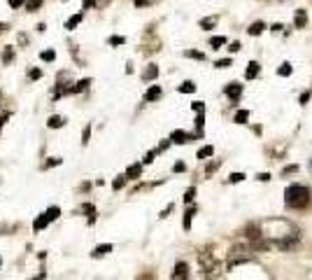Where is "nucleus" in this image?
Masks as SVG:
<instances>
[{"instance_id": "f257e3e1", "label": "nucleus", "mask_w": 312, "mask_h": 280, "mask_svg": "<svg viewBox=\"0 0 312 280\" xmlns=\"http://www.w3.org/2000/svg\"><path fill=\"white\" fill-rule=\"evenodd\" d=\"M310 189L306 185H289L284 189V203L286 208H296V210H303L310 205Z\"/></svg>"}, {"instance_id": "f03ea898", "label": "nucleus", "mask_w": 312, "mask_h": 280, "mask_svg": "<svg viewBox=\"0 0 312 280\" xmlns=\"http://www.w3.org/2000/svg\"><path fill=\"white\" fill-rule=\"evenodd\" d=\"M198 266H200V273L205 280H217L222 273V264L217 261V257L208 250H200L198 252Z\"/></svg>"}, {"instance_id": "7ed1b4c3", "label": "nucleus", "mask_w": 312, "mask_h": 280, "mask_svg": "<svg viewBox=\"0 0 312 280\" xmlns=\"http://www.w3.org/2000/svg\"><path fill=\"white\" fill-rule=\"evenodd\" d=\"M254 259V247L250 245H233L228 250V268H236L238 264H247V261Z\"/></svg>"}, {"instance_id": "20e7f679", "label": "nucleus", "mask_w": 312, "mask_h": 280, "mask_svg": "<svg viewBox=\"0 0 312 280\" xmlns=\"http://www.w3.org/2000/svg\"><path fill=\"white\" fill-rule=\"evenodd\" d=\"M172 280H189V264L186 261H177L172 268Z\"/></svg>"}, {"instance_id": "39448f33", "label": "nucleus", "mask_w": 312, "mask_h": 280, "mask_svg": "<svg viewBox=\"0 0 312 280\" xmlns=\"http://www.w3.org/2000/svg\"><path fill=\"white\" fill-rule=\"evenodd\" d=\"M196 136H189L186 131H172V136H170V140L175 145H184V143H189V140H194Z\"/></svg>"}, {"instance_id": "423d86ee", "label": "nucleus", "mask_w": 312, "mask_h": 280, "mask_svg": "<svg viewBox=\"0 0 312 280\" xmlns=\"http://www.w3.org/2000/svg\"><path fill=\"white\" fill-rule=\"evenodd\" d=\"M52 224V219H49L47 212H42V215H38L33 222V231H42V229H47V226Z\"/></svg>"}, {"instance_id": "0eeeda50", "label": "nucleus", "mask_w": 312, "mask_h": 280, "mask_svg": "<svg viewBox=\"0 0 312 280\" xmlns=\"http://www.w3.org/2000/svg\"><path fill=\"white\" fill-rule=\"evenodd\" d=\"M226 96H228V98H231V101H238V98H240V96H242V84H238V82H231L228 84V87H226Z\"/></svg>"}, {"instance_id": "6e6552de", "label": "nucleus", "mask_w": 312, "mask_h": 280, "mask_svg": "<svg viewBox=\"0 0 312 280\" xmlns=\"http://www.w3.org/2000/svg\"><path fill=\"white\" fill-rule=\"evenodd\" d=\"M196 212H198V208L189 203V208H186V212H184V219H182L184 231H189V229H191V219H194V215H196Z\"/></svg>"}, {"instance_id": "1a4fd4ad", "label": "nucleus", "mask_w": 312, "mask_h": 280, "mask_svg": "<svg viewBox=\"0 0 312 280\" xmlns=\"http://www.w3.org/2000/svg\"><path fill=\"white\" fill-rule=\"evenodd\" d=\"M110 252H112V245H110V243H102V245L94 247L91 257H94V259H100V257H105V254H110Z\"/></svg>"}, {"instance_id": "9d476101", "label": "nucleus", "mask_w": 312, "mask_h": 280, "mask_svg": "<svg viewBox=\"0 0 312 280\" xmlns=\"http://www.w3.org/2000/svg\"><path fill=\"white\" fill-rule=\"evenodd\" d=\"M258 73H261V66H258L256 61L247 63V70H244V77H247V80H254V77H258Z\"/></svg>"}, {"instance_id": "9b49d317", "label": "nucleus", "mask_w": 312, "mask_h": 280, "mask_svg": "<svg viewBox=\"0 0 312 280\" xmlns=\"http://www.w3.org/2000/svg\"><path fill=\"white\" fill-rule=\"evenodd\" d=\"M140 175H142V164H130L126 168V178L128 180H138Z\"/></svg>"}, {"instance_id": "f8f14e48", "label": "nucleus", "mask_w": 312, "mask_h": 280, "mask_svg": "<svg viewBox=\"0 0 312 280\" xmlns=\"http://www.w3.org/2000/svg\"><path fill=\"white\" fill-rule=\"evenodd\" d=\"M158 98H161V87H150V89H147V94H144V101H150V103H154V101H158Z\"/></svg>"}, {"instance_id": "ddd939ff", "label": "nucleus", "mask_w": 312, "mask_h": 280, "mask_svg": "<svg viewBox=\"0 0 312 280\" xmlns=\"http://www.w3.org/2000/svg\"><path fill=\"white\" fill-rule=\"evenodd\" d=\"M47 126H49V129H63V126H66V117H61V115H54V117H49Z\"/></svg>"}, {"instance_id": "4468645a", "label": "nucleus", "mask_w": 312, "mask_h": 280, "mask_svg": "<svg viewBox=\"0 0 312 280\" xmlns=\"http://www.w3.org/2000/svg\"><path fill=\"white\" fill-rule=\"evenodd\" d=\"M264 31H266V24H264V21H254V24L247 28V33H250L252 38H254V35H261Z\"/></svg>"}, {"instance_id": "2eb2a0df", "label": "nucleus", "mask_w": 312, "mask_h": 280, "mask_svg": "<svg viewBox=\"0 0 312 280\" xmlns=\"http://www.w3.org/2000/svg\"><path fill=\"white\" fill-rule=\"evenodd\" d=\"M306 24H308V12H306V10H298V12H296V21H294V26H296V28H306Z\"/></svg>"}, {"instance_id": "dca6fc26", "label": "nucleus", "mask_w": 312, "mask_h": 280, "mask_svg": "<svg viewBox=\"0 0 312 280\" xmlns=\"http://www.w3.org/2000/svg\"><path fill=\"white\" fill-rule=\"evenodd\" d=\"M82 19H84V14H72V17H70L68 21H66V28H68V31H72V28H77L82 24Z\"/></svg>"}, {"instance_id": "f3484780", "label": "nucleus", "mask_w": 312, "mask_h": 280, "mask_svg": "<svg viewBox=\"0 0 312 280\" xmlns=\"http://www.w3.org/2000/svg\"><path fill=\"white\" fill-rule=\"evenodd\" d=\"M156 77H158V68H156V66H150V68L142 73V80H144V82H152V80H156Z\"/></svg>"}, {"instance_id": "a211bd4d", "label": "nucleus", "mask_w": 312, "mask_h": 280, "mask_svg": "<svg viewBox=\"0 0 312 280\" xmlns=\"http://www.w3.org/2000/svg\"><path fill=\"white\" fill-rule=\"evenodd\" d=\"M217 26V17H205V19H200V28H205V31H210V28Z\"/></svg>"}, {"instance_id": "6ab92c4d", "label": "nucleus", "mask_w": 312, "mask_h": 280, "mask_svg": "<svg viewBox=\"0 0 312 280\" xmlns=\"http://www.w3.org/2000/svg\"><path fill=\"white\" fill-rule=\"evenodd\" d=\"M88 84H91V80H82V82H77L72 89H70V94H80V91H84V89H88Z\"/></svg>"}, {"instance_id": "aec40b11", "label": "nucleus", "mask_w": 312, "mask_h": 280, "mask_svg": "<svg viewBox=\"0 0 312 280\" xmlns=\"http://www.w3.org/2000/svg\"><path fill=\"white\" fill-rule=\"evenodd\" d=\"M184 56H186V59H196V61H203V59H205V54H203V52H198V49H186Z\"/></svg>"}, {"instance_id": "412c9836", "label": "nucleus", "mask_w": 312, "mask_h": 280, "mask_svg": "<svg viewBox=\"0 0 312 280\" xmlns=\"http://www.w3.org/2000/svg\"><path fill=\"white\" fill-rule=\"evenodd\" d=\"M294 73V66L292 63H282V66H280V70H278V75L280 77H289Z\"/></svg>"}, {"instance_id": "4be33fe9", "label": "nucleus", "mask_w": 312, "mask_h": 280, "mask_svg": "<svg viewBox=\"0 0 312 280\" xmlns=\"http://www.w3.org/2000/svg\"><path fill=\"white\" fill-rule=\"evenodd\" d=\"M212 154H214V147H212V145H205V147L198 150V159H208V157H212Z\"/></svg>"}, {"instance_id": "5701e85b", "label": "nucleus", "mask_w": 312, "mask_h": 280, "mask_svg": "<svg viewBox=\"0 0 312 280\" xmlns=\"http://www.w3.org/2000/svg\"><path fill=\"white\" fill-rule=\"evenodd\" d=\"M61 164H63V159L52 157V159H47V161L42 164V168H44V171H49V168H54V166H61Z\"/></svg>"}, {"instance_id": "b1692460", "label": "nucleus", "mask_w": 312, "mask_h": 280, "mask_svg": "<svg viewBox=\"0 0 312 280\" xmlns=\"http://www.w3.org/2000/svg\"><path fill=\"white\" fill-rule=\"evenodd\" d=\"M250 119V110H238L236 112V124H244Z\"/></svg>"}, {"instance_id": "393cba45", "label": "nucleus", "mask_w": 312, "mask_h": 280, "mask_svg": "<svg viewBox=\"0 0 312 280\" xmlns=\"http://www.w3.org/2000/svg\"><path fill=\"white\" fill-rule=\"evenodd\" d=\"M196 91V84L194 82H182L180 84V94H194Z\"/></svg>"}, {"instance_id": "a878e982", "label": "nucleus", "mask_w": 312, "mask_h": 280, "mask_svg": "<svg viewBox=\"0 0 312 280\" xmlns=\"http://www.w3.org/2000/svg\"><path fill=\"white\" fill-rule=\"evenodd\" d=\"M222 45H226V38H224V35H217V38H212V40H210V47H212V49H219Z\"/></svg>"}, {"instance_id": "bb28decb", "label": "nucleus", "mask_w": 312, "mask_h": 280, "mask_svg": "<svg viewBox=\"0 0 312 280\" xmlns=\"http://www.w3.org/2000/svg\"><path fill=\"white\" fill-rule=\"evenodd\" d=\"M42 5V0H26V10L28 12H38Z\"/></svg>"}, {"instance_id": "cd10ccee", "label": "nucleus", "mask_w": 312, "mask_h": 280, "mask_svg": "<svg viewBox=\"0 0 312 280\" xmlns=\"http://www.w3.org/2000/svg\"><path fill=\"white\" fill-rule=\"evenodd\" d=\"M126 173H124V175H119V178H114V182H112V189H122L124 185H126Z\"/></svg>"}, {"instance_id": "c85d7f7f", "label": "nucleus", "mask_w": 312, "mask_h": 280, "mask_svg": "<svg viewBox=\"0 0 312 280\" xmlns=\"http://www.w3.org/2000/svg\"><path fill=\"white\" fill-rule=\"evenodd\" d=\"M49 215V219H52V222H54V219H58V215H61V210H58V208H56V205H52V208H47V210H44Z\"/></svg>"}, {"instance_id": "c756f323", "label": "nucleus", "mask_w": 312, "mask_h": 280, "mask_svg": "<svg viewBox=\"0 0 312 280\" xmlns=\"http://www.w3.org/2000/svg\"><path fill=\"white\" fill-rule=\"evenodd\" d=\"M12 59H14V49L7 47L5 52H2V63H12Z\"/></svg>"}, {"instance_id": "7c9ffc66", "label": "nucleus", "mask_w": 312, "mask_h": 280, "mask_svg": "<svg viewBox=\"0 0 312 280\" xmlns=\"http://www.w3.org/2000/svg\"><path fill=\"white\" fill-rule=\"evenodd\" d=\"M231 66H233L231 59H222V61L214 63V68H222V70H224V68H231Z\"/></svg>"}, {"instance_id": "2f4dec72", "label": "nucleus", "mask_w": 312, "mask_h": 280, "mask_svg": "<svg viewBox=\"0 0 312 280\" xmlns=\"http://www.w3.org/2000/svg\"><path fill=\"white\" fill-rule=\"evenodd\" d=\"M194 196H196V187H189V189H186V194H184V201H186V203H191V201H194Z\"/></svg>"}, {"instance_id": "473e14b6", "label": "nucleus", "mask_w": 312, "mask_h": 280, "mask_svg": "<svg viewBox=\"0 0 312 280\" xmlns=\"http://www.w3.org/2000/svg\"><path fill=\"white\" fill-rule=\"evenodd\" d=\"M40 59H42V61H54L56 54L52 52V49H47V52H42V54H40Z\"/></svg>"}, {"instance_id": "72a5a7b5", "label": "nucleus", "mask_w": 312, "mask_h": 280, "mask_svg": "<svg viewBox=\"0 0 312 280\" xmlns=\"http://www.w3.org/2000/svg\"><path fill=\"white\" fill-rule=\"evenodd\" d=\"M110 45H114V47H116V45H124V42H126V38H122V35H112V38H110Z\"/></svg>"}, {"instance_id": "f704fd0d", "label": "nucleus", "mask_w": 312, "mask_h": 280, "mask_svg": "<svg viewBox=\"0 0 312 280\" xmlns=\"http://www.w3.org/2000/svg\"><path fill=\"white\" fill-rule=\"evenodd\" d=\"M191 108H194V112L198 115V112H205V103H200V101H198V103H191Z\"/></svg>"}, {"instance_id": "c9c22d12", "label": "nucleus", "mask_w": 312, "mask_h": 280, "mask_svg": "<svg viewBox=\"0 0 312 280\" xmlns=\"http://www.w3.org/2000/svg\"><path fill=\"white\" fill-rule=\"evenodd\" d=\"M219 168V161H212V164H208V168H205V171H208V175H212V173L217 171Z\"/></svg>"}, {"instance_id": "e433bc0d", "label": "nucleus", "mask_w": 312, "mask_h": 280, "mask_svg": "<svg viewBox=\"0 0 312 280\" xmlns=\"http://www.w3.org/2000/svg\"><path fill=\"white\" fill-rule=\"evenodd\" d=\"M228 180H231V182H242V180H244V173H233Z\"/></svg>"}, {"instance_id": "4c0bfd02", "label": "nucleus", "mask_w": 312, "mask_h": 280, "mask_svg": "<svg viewBox=\"0 0 312 280\" xmlns=\"http://www.w3.org/2000/svg\"><path fill=\"white\" fill-rule=\"evenodd\" d=\"M88 136H91V126H86V129H84V136H82V145H86V143H88Z\"/></svg>"}, {"instance_id": "58836bf2", "label": "nucleus", "mask_w": 312, "mask_h": 280, "mask_svg": "<svg viewBox=\"0 0 312 280\" xmlns=\"http://www.w3.org/2000/svg\"><path fill=\"white\" fill-rule=\"evenodd\" d=\"M172 171H175V173H184V171H186V166H184L182 161H177V164L172 166Z\"/></svg>"}, {"instance_id": "ea45409f", "label": "nucleus", "mask_w": 312, "mask_h": 280, "mask_svg": "<svg viewBox=\"0 0 312 280\" xmlns=\"http://www.w3.org/2000/svg\"><path fill=\"white\" fill-rule=\"evenodd\" d=\"M40 77H42V70H40V68H33V70H30V80H40Z\"/></svg>"}, {"instance_id": "a19ab883", "label": "nucleus", "mask_w": 312, "mask_h": 280, "mask_svg": "<svg viewBox=\"0 0 312 280\" xmlns=\"http://www.w3.org/2000/svg\"><path fill=\"white\" fill-rule=\"evenodd\" d=\"M296 171H298V166L292 164V166H284V171H282V173H284V175H289V173H296Z\"/></svg>"}, {"instance_id": "79ce46f5", "label": "nucleus", "mask_w": 312, "mask_h": 280, "mask_svg": "<svg viewBox=\"0 0 312 280\" xmlns=\"http://www.w3.org/2000/svg\"><path fill=\"white\" fill-rule=\"evenodd\" d=\"M7 119H10V112H2V115H0V131H2V126L7 124Z\"/></svg>"}, {"instance_id": "37998d69", "label": "nucleus", "mask_w": 312, "mask_h": 280, "mask_svg": "<svg viewBox=\"0 0 312 280\" xmlns=\"http://www.w3.org/2000/svg\"><path fill=\"white\" fill-rule=\"evenodd\" d=\"M154 157H156V150L147 152V157H144V164H152V161H154Z\"/></svg>"}, {"instance_id": "c03bdc74", "label": "nucleus", "mask_w": 312, "mask_h": 280, "mask_svg": "<svg viewBox=\"0 0 312 280\" xmlns=\"http://www.w3.org/2000/svg\"><path fill=\"white\" fill-rule=\"evenodd\" d=\"M240 47H242V45H240V42H231V45H228V52H240Z\"/></svg>"}, {"instance_id": "a18cd8bd", "label": "nucleus", "mask_w": 312, "mask_h": 280, "mask_svg": "<svg viewBox=\"0 0 312 280\" xmlns=\"http://www.w3.org/2000/svg\"><path fill=\"white\" fill-rule=\"evenodd\" d=\"M21 5H26V0H10V7H14V10Z\"/></svg>"}, {"instance_id": "49530a36", "label": "nucleus", "mask_w": 312, "mask_h": 280, "mask_svg": "<svg viewBox=\"0 0 312 280\" xmlns=\"http://www.w3.org/2000/svg\"><path fill=\"white\" fill-rule=\"evenodd\" d=\"M308 101H310V91H303V94H300V105H306Z\"/></svg>"}, {"instance_id": "de8ad7c7", "label": "nucleus", "mask_w": 312, "mask_h": 280, "mask_svg": "<svg viewBox=\"0 0 312 280\" xmlns=\"http://www.w3.org/2000/svg\"><path fill=\"white\" fill-rule=\"evenodd\" d=\"M256 180H261V182H268V180H270V173H258Z\"/></svg>"}, {"instance_id": "09e8293b", "label": "nucleus", "mask_w": 312, "mask_h": 280, "mask_svg": "<svg viewBox=\"0 0 312 280\" xmlns=\"http://www.w3.org/2000/svg\"><path fill=\"white\" fill-rule=\"evenodd\" d=\"M133 3H136V5H138V7H144V5H150L152 0H133Z\"/></svg>"}, {"instance_id": "8fccbe9b", "label": "nucleus", "mask_w": 312, "mask_h": 280, "mask_svg": "<svg viewBox=\"0 0 312 280\" xmlns=\"http://www.w3.org/2000/svg\"><path fill=\"white\" fill-rule=\"evenodd\" d=\"M170 210H172V205H168V208H166V210L161 212V217H168V215H170Z\"/></svg>"}, {"instance_id": "3c124183", "label": "nucleus", "mask_w": 312, "mask_h": 280, "mask_svg": "<svg viewBox=\"0 0 312 280\" xmlns=\"http://www.w3.org/2000/svg\"><path fill=\"white\" fill-rule=\"evenodd\" d=\"M94 3H96V0H84V7H86V10H88V7L94 5Z\"/></svg>"}, {"instance_id": "603ef678", "label": "nucleus", "mask_w": 312, "mask_h": 280, "mask_svg": "<svg viewBox=\"0 0 312 280\" xmlns=\"http://www.w3.org/2000/svg\"><path fill=\"white\" fill-rule=\"evenodd\" d=\"M42 278H44V271H42L40 275H35V278H30V280H42Z\"/></svg>"}, {"instance_id": "864d4df0", "label": "nucleus", "mask_w": 312, "mask_h": 280, "mask_svg": "<svg viewBox=\"0 0 312 280\" xmlns=\"http://www.w3.org/2000/svg\"><path fill=\"white\" fill-rule=\"evenodd\" d=\"M0 264H2V259H0Z\"/></svg>"}]
</instances>
